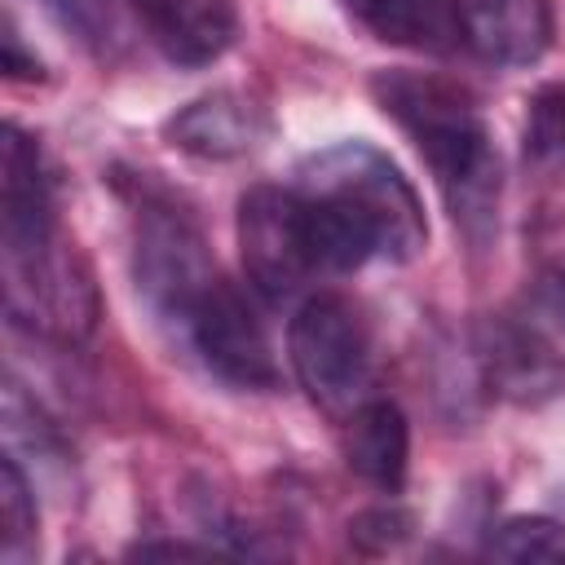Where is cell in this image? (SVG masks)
<instances>
[{"label": "cell", "instance_id": "20", "mask_svg": "<svg viewBox=\"0 0 565 565\" xmlns=\"http://www.w3.org/2000/svg\"><path fill=\"white\" fill-rule=\"evenodd\" d=\"M4 75H9V79H40V62L22 53V35H18V26L4 31Z\"/></svg>", "mask_w": 565, "mask_h": 565}, {"label": "cell", "instance_id": "3", "mask_svg": "<svg viewBox=\"0 0 565 565\" xmlns=\"http://www.w3.org/2000/svg\"><path fill=\"white\" fill-rule=\"evenodd\" d=\"M4 300L13 322H26L31 331L62 344H79L84 335H93L102 313L93 269L62 234L26 247H4Z\"/></svg>", "mask_w": 565, "mask_h": 565}, {"label": "cell", "instance_id": "22", "mask_svg": "<svg viewBox=\"0 0 565 565\" xmlns=\"http://www.w3.org/2000/svg\"><path fill=\"white\" fill-rule=\"evenodd\" d=\"M561 521H565V494H561Z\"/></svg>", "mask_w": 565, "mask_h": 565}, {"label": "cell", "instance_id": "9", "mask_svg": "<svg viewBox=\"0 0 565 565\" xmlns=\"http://www.w3.org/2000/svg\"><path fill=\"white\" fill-rule=\"evenodd\" d=\"M132 18L172 66L216 62L238 31L234 0H132Z\"/></svg>", "mask_w": 565, "mask_h": 565}, {"label": "cell", "instance_id": "4", "mask_svg": "<svg viewBox=\"0 0 565 565\" xmlns=\"http://www.w3.org/2000/svg\"><path fill=\"white\" fill-rule=\"evenodd\" d=\"M287 358L300 388L322 411H353L366 402L371 380V327L353 300L322 291L309 296L287 327Z\"/></svg>", "mask_w": 565, "mask_h": 565}, {"label": "cell", "instance_id": "7", "mask_svg": "<svg viewBox=\"0 0 565 565\" xmlns=\"http://www.w3.org/2000/svg\"><path fill=\"white\" fill-rule=\"evenodd\" d=\"M212 274H216V265L207 260L203 238L194 234V225H185L168 207L146 216L141 238H137V287L163 322H177L185 300Z\"/></svg>", "mask_w": 565, "mask_h": 565}, {"label": "cell", "instance_id": "5", "mask_svg": "<svg viewBox=\"0 0 565 565\" xmlns=\"http://www.w3.org/2000/svg\"><path fill=\"white\" fill-rule=\"evenodd\" d=\"M185 344L199 353V362L225 380L230 388L243 393H269L278 388V362L269 349V335L256 318V309L247 305V296L225 282L221 274H212L177 313L172 322Z\"/></svg>", "mask_w": 565, "mask_h": 565}, {"label": "cell", "instance_id": "13", "mask_svg": "<svg viewBox=\"0 0 565 565\" xmlns=\"http://www.w3.org/2000/svg\"><path fill=\"white\" fill-rule=\"evenodd\" d=\"M344 463L380 486V490H402L406 463H411V428L397 402L388 397H366L349 411L344 419Z\"/></svg>", "mask_w": 565, "mask_h": 565}, {"label": "cell", "instance_id": "2", "mask_svg": "<svg viewBox=\"0 0 565 565\" xmlns=\"http://www.w3.org/2000/svg\"><path fill=\"white\" fill-rule=\"evenodd\" d=\"M296 190L340 199L358 221H366L380 243V260L406 265L428 243V221L415 185L388 154L366 141H335L309 154L296 168Z\"/></svg>", "mask_w": 565, "mask_h": 565}, {"label": "cell", "instance_id": "11", "mask_svg": "<svg viewBox=\"0 0 565 565\" xmlns=\"http://www.w3.org/2000/svg\"><path fill=\"white\" fill-rule=\"evenodd\" d=\"M168 141L185 154L199 159H238L247 150H256L269 132V115L265 106H256L243 93H207L199 102H190L185 110H177L163 124Z\"/></svg>", "mask_w": 565, "mask_h": 565}, {"label": "cell", "instance_id": "21", "mask_svg": "<svg viewBox=\"0 0 565 565\" xmlns=\"http://www.w3.org/2000/svg\"><path fill=\"white\" fill-rule=\"evenodd\" d=\"M212 547H190V543H137L132 556H207Z\"/></svg>", "mask_w": 565, "mask_h": 565}, {"label": "cell", "instance_id": "18", "mask_svg": "<svg viewBox=\"0 0 565 565\" xmlns=\"http://www.w3.org/2000/svg\"><path fill=\"white\" fill-rule=\"evenodd\" d=\"M406 534H411V512H402V508H371V512H358L349 521V539L366 556L393 552Z\"/></svg>", "mask_w": 565, "mask_h": 565}, {"label": "cell", "instance_id": "19", "mask_svg": "<svg viewBox=\"0 0 565 565\" xmlns=\"http://www.w3.org/2000/svg\"><path fill=\"white\" fill-rule=\"evenodd\" d=\"M530 309L539 313V322L565 335V256L539 269V278L530 282Z\"/></svg>", "mask_w": 565, "mask_h": 565}, {"label": "cell", "instance_id": "12", "mask_svg": "<svg viewBox=\"0 0 565 565\" xmlns=\"http://www.w3.org/2000/svg\"><path fill=\"white\" fill-rule=\"evenodd\" d=\"M477 358L486 366V380L503 397H516V402L552 397L565 384V371H561L556 353L543 344V335L512 318H494L481 327Z\"/></svg>", "mask_w": 565, "mask_h": 565}, {"label": "cell", "instance_id": "15", "mask_svg": "<svg viewBox=\"0 0 565 565\" xmlns=\"http://www.w3.org/2000/svg\"><path fill=\"white\" fill-rule=\"evenodd\" d=\"M35 494L13 455L0 459V556L9 565L35 552Z\"/></svg>", "mask_w": 565, "mask_h": 565}, {"label": "cell", "instance_id": "10", "mask_svg": "<svg viewBox=\"0 0 565 565\" xmlns=\"http://www.w3.org/2000/svg\"><path fill=\"white\" fill-rule=\"evenodd\" d=\"M57 234L53 216V190L40 163V146L18 128L4 124L0 141V243L4 247H26Z\"/></svg>", "mask_w": 565, "mask_h": 565}, {"label": "cell", "instance_id": "14", "mask_svg": "<svg viewBox=\"0 0 565 565\" xmlns=\"http://www.w3.org/2000/svg\"><path fill=\"white\" fill-rule=\"evenodd\" d=\"M340 4L362 31L397 49L450 53L459 44L450 0H340Z\"/></svg>", "mask_w": 565, "mask_h": 565}, {"label": "cell", "instance_id": "6", "mask_svg": "<svg viewBox=\"0 0 565 565\" xmlns=\"http://www.w3.org/2000/svg\"><path fill=\"white\" fill-rule=\"evenodd\" d=\"M238 256H243V274L252 282L256 296H265L269 305L291 300L313 274H318V256H313V238H309V216H305V199L300 190H282V185H252L238 199Z\"/></svg>", "mask_w": 565, "mask_h": 565}, {"label": "cell", "instance_id": "16", "mask_svg": "<svg viewBox=\"0 0 565 565\" xmlns=\"http://www.w3.org/2000/svg\"><path fill=\"white\" fill-rule=\"evenodd\" d=\"M486 552L499 561L561 565L565 561V521L561 516H508L503 525H494Z\"/></svg>", "mask_w": 565, "mask_h": 565}, {"label": "cell", "instance_id": "1", "mask_svg": "<svg viewBox=\"0 0 565 565\" xmlns=\"http://www.w3.org/2000/svg\"><path fill=\"white\" fill-rule=\"evenodd\" d=\"M371 97L415 141L450 221L472 243H486L499 216V154L477 102L459 84L424 71H375Z\"/></svg>", "mask_w": 565, "mask_h": 565}, {"label": "cell", "instance_id": "17", "mask_svg": "<svg viewBox=\"0 0 565 565\" xmlns=\"http://www.w3.org/2000/svg\"><path fill=\"white\" fill-rule=\"evenodd\" d=\"M44 4L66 31H75L93 49H106L119 35V18L132 13V0H44Z\"/></svg>", "mask_w": 565, "mask_h": 565}, {"label": "cell", "instance_id": "8", "mask_svg": "<svg viewBox=\"0 0 565 565\" xmlns=\"http://www.w3.org/2000/svg\"><path fill=\"white\" fill-rule=\"evenodd\" d=\"M459 40L494 66H534L556 31L552 0H450Z\"/></svg>", "mask_w": 565, "mask_h": 565}]
</instances>
